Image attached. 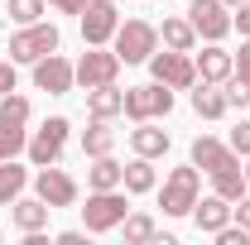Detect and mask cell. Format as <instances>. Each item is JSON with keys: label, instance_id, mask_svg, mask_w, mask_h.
<instances>
[{"label": "cell", "instance_id": "1", "mask_svg": "<svg viewBox=\"0 0 250 245\" xmlns=\"http://www.w3.org/2000/svg\"><path fill=\"white\" fill-rule=\"evenodd\" d=\"M58 48H62V29L53 20L20 24V29L10 34V62H15V67H34L39 58H48V53H58Z\"/></svg>", "mask_w": 250, "mask_h": 245}, {"label": "cell", "instance_id": "2", "mask_svg": "<svg viewBox=\"0 0 250 245\" xmlns=\"http://www.w3.org/2000/svg\"><path fill=\"white\" fill-rule=\"evenodd\" d=\"M202 197V168L188 159V163H178V168H168V178H164V187H159V207H164V216H192V202Z\"/></svg>", "mask_w": 250, "mask_h": 245}, {"label": "cell", "instance_id": "3", "mask_svg": "<svg viewBox=\"0 0 250 245\" xmlns=\"http://www.w3.org/2000/svg\"><path fill=\"white\" fill-rule=\"evenodd\" d=\"M125 197H130L125 187H101V192H87V207H82V226H87V236L121 231L125 212H130V202H125Z\"/></svg>", "mask_w": 250, "mask_h": 245}, {"label": "cell", "instance_id": "4", "mask_svg": "<svg viewBox=\"0 0 250 245\" xmlns=\"http://www.w3.org/2000/svg\"><path fill=\"white\" fill-rule=\"evenodd\" d=\"M111 48L121 53L125 67L149 62V53L159 48V24H149V20H121V29H116V39H111Z\"/></svg>", "mask_w": 250, "mask_h": 245}, {"label": "cell", "instance_id": "5", "mask_svg": "<svg viewBox=\"0 0 250 245\" xmlns=\"http://www.w3.org/2000/svg\"><path fill=\"white\" fill-rule=\"evenodd\" d=\"M67 135H72V121H67V116H48V121H43V125L29 135V144H24L29 163H34V168H48V163H58L62 149H67Z\"/></svg>", "mask_w": 250, "mask_h": 245}, {"label": "cell", "instance_id": "6", "mask_svg": "<svg viewBox=\"0 0 250 245\" xmlns=\"http://www.w3.org/2000/svg\"><path fill=\"white\" fill-rule=\"evenodd\" d=\"M149 77L164 82V87H173V92H192V82H197V62L192 53H178V48H164V53H149Z\"/></svg>", "mask_w": 250, "mask_h": 245}, {"label": "cell", "instance_id": "7", "mask_svg": "<svg viewBox=\"0 0 250 245\" xmlns=\"http://www.w3.org/2000/svg\"><path fill=\"white\" fill-rule=\"evenodd\" d=\"M173 111V87L145 82V87H125V116L130 121H164Z\"/></svg>", "mask_w": 250, "mask_h": 245}, {"label": "cell", "instance_id": "8", "mask_svg": "<svg viewBox=\"0 0 250 245\" xmlns=\"http://www.w3.org/2000/svg\"><path fill=\"white\" fill-rule=\"evenodd\" d=\"M77 24H82V43L87 48H101V43H111L116 29H121V10H116V0H87V10L77 15Z\"/></svg>", "mask_w": 250, "mask_h": 245}, {"label": "cell", "instance_id": "9", "mask_svg": "<svg viewBox=\"0 0 250 245\" xmlns=\"http://www.w3.org/2000/svg\"><path fill=\"white\" fill-rule=\"evenodd\" d=\"M121 53L111 48V43H101V48H87L82 58H77V87H106V82H121Z\"/></svg>", "mask_w": 250, "mask_h": 245}, {"label": "cell", "instance_id": "10", "mask_svg": "<svg viewBox=\"0 0 250 245\" xmlns=\"http://www.w3.org/2000/svg\"><path fill=\"white\" fill-rule=\"evenodd\" d=\"M34 77V92H48V96H67L77 87V62H67L62 53H48V58H39L29 67Z\"/></svg>", "mask_w": 250, "mask_h": 245}, {"label": "cell", "instance_id": "11", "mask_svg": "<svg viewBox=\"0 0 250 245\" xmlns=\"http://www.w3.org/2000/svg\"><path fill=\"white\" fill-rule=\"evenodd\" d=\"M188 20H192L197 39H207V43H221L231 34V10L221 0H188Z\"/></svg>", "mask_w": 250, "mask_h": 245}, {"label": "cell", "instance_id": "12", "mask_svg": "<svg viewBox=\"0 0 250 245\" xmlns=\"http://www.w3.org/2000/svg\"><path fill=\"white\" fill-rule=\"evenodd\" d=\"M34 192L58 212V207H77V192H82V187H77L72 173H62L58 163H48V168H39V173H34Z\"/></svg>", "mask_w": 250, "mask_h": 245}, {"label": "cell", "instance_id": "13", "mask_svg": "<svg viewBox=\"0 0 250 245\" xmlns=\"http://www.w3.org/2000/svg\"><path fill=\"white\" fill-rule=\"evenodd\" d=\"M48 216H53V207H48L39 192H34V197L20 192V197L10 202V221H15V231H20V236H29V231H48Z\"/></svg>", "mask_w": 250, "mask_h": 245}, {"label": "cell", "instance_id": "14", "mask_svg": "<svg viewBox=\"0 0 250 245\" xmlns=\"http://www.w3.org/2000/svg\"><path fill=\"white\" fill-rule=\"evenodd\" d=\"M173 149V135L159 130V121H135L130 130V154H145V159H164Z\"/></svg>", "mask_w": 250, "mask_h": 245}, {"label": "cell", "instance_id": "15", "mask_svg": "<svg viewBox=\"0 0 250 245\" xmlns=\"http://www.w3.org/2000/svg\"><path fill=\"white\" fill-rule=\"evenodd\" d=\"M188 159H192L202 173H212V168H221V163H236L241 154L231 149L226 140H217V135H197V140H192V149H188Z\"/></svg>", "mask_w": 250, "mask_h": 245}, {"label": "cell", "instance_id": "16", "mask_svg": "<svg viewBox=\"0 0 250 245\" xmlns=\"http://www.w3.org/2000/svg\"><path fill=\"white\" fill-rule=\"evenodd\" d=\"M192 62H197V82H226L236 72V53H226L221 43H207L202 53L192 48Z\"/></svg>", "mask_w": 250, "mask_h": 245}, {"label": "cell", "instance_id": "17", "mask_svg": "<svg viewBox=\"0 0 250 245\" xmlns=\"http://www.w3.org/2000/svg\"><path fill=\"white\" fill-rule=\"evenodd\" d=\"M226 221H231V202H226V197L207 192V197H197V202H192V226H197L202 236H217Z\"/></svg>", "mask_w": 250, "mask_h": 245}, {"label": "cell", "instance_id": "18", "mask_svg": "<svg viewBox=\"0 0 250 245\" xmlns=\"http://www.w3.org/2000/svg\"><path fill=\"white\" fill-rule=\"evenodd\" d=\"M188 101H192V111H197L202 121H221V116L231 111V106H226V87H221V82H192Z\"/></svg>", "mask_w": 250, "mask_h": 245}, {"label": "cell", "instance_id": "19", "mask_svg": "<svg viewBox=\"0 0 250 245\" xmlns=\"http://www.w3.org/2000/svg\"><path fill=\"white\" fill-rule=\"evenodd\" d=\"M121 187L130 197H145V192H154L159 187V173H154V159H145V154H135L130 163L121 168Z\"/></svg>", "mask_w": 250, "mask_h": 245}, {"label": "cell", "instance_id": "20", "mask_svg": "<svg viewBox=\"0 0 250 245\" xmlns=\"http://www.w3.org/2000/svg\"><path fill=\"white\" fill-rule=\"evenodd\" d=\"M159 43H164V48H178V53H192L202 39H197V29H192L188 15H168V20L159 24Z\"/></svg>", "mask_w": 250, "mask_h": 245}, {"label": "cell", "instance_id": "21", "mask_svg": "<svg viewBox=\"0 0 250 245\" xmlns=\"http://www.w3.org/2000/svg\"><path fill=\"white\" fill-rule=\"evenodd\" d=\"M87 116H96V121H116V116H125V92L116 87V82L92 87V92H87Z\"/></svg>", "mask_w": 250, "mask_h": 245}, {"label": "cell", "instance_id": "22", "mask_svg": "<svg viewBox=\"0 0 250 245\" xmlns=\"http://www.w3.org/2000/svg\"><path fill=\"white\" fill-rule=\"evenodd\" d=\"M207 178H212V192H217V197H226V202H236V197H246V192H250V187H246V168H241V159H236V163L212 168Z\"/></svg>", "mask_w": 250, "mask_h": 245}, {"label": "cell", "instance_id": "23", "mask_svg": "<svg viewBox=\"0 0 250 245\" xmlns=\"http://www.w3.org/2000/svg\"><path fill=\"white\" fill-rule=\"evenodd\" d=\"M87 192H101V187H121V159L116 154H101V159H87Z\"/></svg>", "mask_w": 250, "mask_h": 245}, {"label": "cell", "instance_id": "24", "mask_svg": "<svg viewBox=\"0 0 250 245\" xmlns=\"http://www.w3.org/2000/svg\"><path fill=\"white\" fill-rule=\"evenodd\" d=\"M82 154L87 159H101V154H116V130H111V121H96L82 130Z\"/></svg>", "mask_w": 250, "mask_h": 245}, {"label": "cell", "instance_id": "25", "mask_svg": "<svg viewBox=\"0 0 250 245\" xmlns=\"http://www.w3.org/2000/svg\"><path fill=\"white\" fill-rule=\"evenodd\" d=\"M24 187H29V168L15 159H0V207H10Z\"/></svg>", "mask_w": 250, "mask_h": 245}, {"label": "cell", "instance_id": "26", "mask_svg": "<svg viewBox=\"0 0 250 245\" xmlns=\"http://www.w3.org/2000/svg\"><path fill=\"white\" fill-rule=\"evenodd\" d=\"M121 231H125V241H130V245H145V241H159V221H154V216H149V212H125Z\"/></svg>", "mask_w": 250, "mask_h": 245}, {"label": "cell", "instance_id": "27", "mask_svg": "<svg viewBox=\"0 0 250 245\" xmlns=\"http://www.w3.org/2000/svg\"><path fill=\"white\" fill-rule=\"evenodd\" d=\"M43 10H48V0H5V15H10L15 24H39Z\"/></svg>", "mask_w": 250, "mask_h": 245}, {"label": "cell", "instance_id": "28", "mask_svg": "<svg viewBox=\"0 0 250 245\" xmlns=\"http://www.w3.org/2000/svg\"><path fill=\"white\" fill-rule=\"evenodd\" d=\"M24 144H29V130L0 121V159H20V154H24Z\"/></svg>", "mask_w": 250, "mask_h": 245}, {"label": "cell", "instance_id": "29", "mask_svg": "<svg viewBox=\"0 0 250 245\" xmlns=\"http://www.w3.org/2000/svg\"><path fill=\"white\" fill-rule=\"evenodd\" d=\"M221 87H226V106H231V111H246L250 106V87L241 82V77H226Z\"/></svg>", "mask_w": 250, "mask_h": 245}, {"label": "cell", "instance_id": "30", "mask_svg": "<svg viewBox=\"0 0 250 245\" xmlns=\"http://www.w3.org/2000/svg\"><path fill=\"white\" fill-rule=\"evenodd\" d=\"M226 144H231V149L241 154V159H250V121H236V125H231Z\"/></svg>", "mask_w": 250, "mask_h": 245}, {"label": "cell", "instance_id": "31", "mask_svg": "<svg viewBox=\"0 0 250 245\" xmlns=\"http://www.w3.org/2000/svg\"><path fill=\"white\" fill-rule=\"evenodd\" d=\"M231 77H241L250 87V39H241V48H236V72H231Z\"/></svg>", "mask_w": 250, "mask_h": 245}, {"label": "cell", "instance_id": "32", "mask_svg": "<svg viewBox=\"0 0 250 245\" xmlns=\"http://www.w3.org/2000/svg\"><path fill=\"white\" fill-rule=\"evenodd\" d=\"M231 221H241V226L250 231V192H246V197H236V202H231Z\"/></svg>", "mask_w": 250, "mask_h": 245}, {"label": "cell", "instance_id": "33", "mask_svg": "<svg viewBox=\"0 0 250 245\" xmlns=\"http://www.w3.org/2000/svg\"><path fill=\"white\" fill-rule=\"evenodd\" d=\"M231 29H241V39H250V0L236 10V15H231Z\"/></svg>", "mask_w": 250, "mask_h": 245}, {"label": "cell", "instance_id": "34", "mask_svg": "<svg viewBox=\"0 0 250 245\" xmlns=\"http://www.w3.org/2000/svg\"><path fill=\"white\" fill-rule=\"evenodd\" d=\"M5 92H15V62L10 58H0V96Z\"/></svg>", "mask_w": 250, "mask_h": 245}, {"label": "cell", "instance_id": "35", "mask_svg": "<svg viewBox=\"0 0 250 245\" xmlns=\"http://www.w3.org/2000/svg\"><path fill=\"white\" fill-rule=\"evenodd\" d=\"M48 5H53L58 15H82V10H87V0H48Z\"/></svg>", "mask_w": 250, "mask_h": 245}, {"label": "cell", "instance_id": "36", "mask_svg": "<svg viewBox=\"0 0 250 245\" xmlns=\"http://www.w3.org/2000/svg\"><path fill=\"white\" fill-rule=\"evenodd\" d=\"M82 241H87V231H62L58 236V245H82Z\"/></svg>", "mask_w": 250, "mask_h": 245}, {"label": "cell", "instance_id": "37", "mask_svg": "<svg viewBox=\"0 0 250 245\" xmlns=\"http://www.w3.org/2000/svg\"><path fill=\"white\" fill-rule=\"evenodd\" d=\"M221 5H226V10H241V5H246V0H221Z\"/></svg>", "mask_w": 250, "mask_h": 245}, {"label": "cell", "instance_id": "38", "mask_svg": "<svg viewBox=\"0 0 250 245\" xmlns=\"http://www.w3.org/2000/svg\"><path fill=\"white\" fill-rule=\"evenodd\" d=\"M241 168H246V187H250V159H246V163H241Z\"/></svg>", "mask_w": 250, "mask_h": 245}, {"label": "cell", "instance_id": "39", "mask_svg": "<svg viewBox=\"0 0 250 245\" xmlns=\"http://www.w3.org/2000/svg\"><path fill=\"white\" fill-rule=\"evenodd\" d=\"M164 5H168V0H164Z\"/></svg>", "mask_w": 250, "mask_h": 245}]
</instances>
